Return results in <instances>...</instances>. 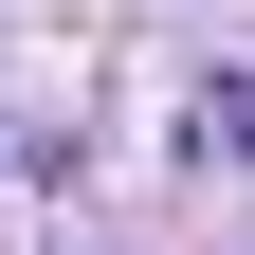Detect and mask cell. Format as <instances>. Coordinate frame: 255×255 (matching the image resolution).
<instances>
[{
    "instance_id": "6da1fadb",
    "label": "cell",
    "mask_w": 255,
    "mask_h": 255,
    "mask_svg": "<svg viewBox=\"0 0 255 255\" xmlns=\"http://www.w3.org/2000/svg\"><path fill=\"white\" fill-rule=\"evenodd\" d=\"M201 164H219V182H255V73H219V91H201Z\"/></svg>"
}]
</instances>
